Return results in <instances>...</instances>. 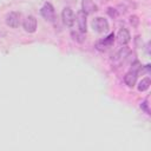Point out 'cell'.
I'll list each match as a JSON object with an SVG mask.
<instances>
[{
    "label": "cell",
    "instance_id": "cell-1",
    "mask_svg": "<svg viewBox=\"0 0 151 151\" xmlns=\"http://www.w3.org/2000/svg\"><path fill=\"white\" fill-rule=\"evenodd\" d=\"M92 28L98 33H104L109 31V21L103 17H97L92 20Z\"/></svg>",
    "mask_w": 151,
    "mask_h": 151
},
{
    "label": "cell",
    "instance_id": "cell-2",
    "mask_svg": "<svg viewBox=\"0 0 151 151\" xmlns=\"http://www.w3.org/2000/svg\"><path fill=\"white\" fill-rule=\"evenodd\" d=\"M5 21H6V25L12 27V28H17L20 26V21H21V14L17 11H12L9 13L6 14V18H5Z\"/></svg>",
    "mask_w": 151,
    "mask_h": 151
},
{
    "label": "cell",
    "instance_id": "cell-3",
    "mask_svg": "<svg viewBox=\"0 0 151 151\" xmlns=\"http://www.w3.org/2000/svg\"><path fill=\"white\" fill-rule=\"evenodd\" d=\"M40 13L42 15V18L47 21H51L53 22L54 19H55V11H54V7L50 4V2H45L44 6L41 7L40 9Z\"/></svg>",
    "mask_w": 151,
    "mask_h": 151
},
{
    "label": "cell",
    "instance_id": "cell-4",
    "mask_svg": "<svg viewBox=\"0 0 151 151\" xmlns=\"http://www.w3.org/2000/svg\"><path fill=\"white\" fill-rule=\"evenodd\" d=\"M61 19H63V22L67 27H72L74 25V21H76V14L72 11V8L65 7L61 12Z\"/></svg>",
    "mask_w": 151,
    "mask_h": 151
},
{
    "label": "cell",
    "instance_id": "cell-5",
    "mask_svg": "<svg viewBox=\"0 0 151 151\" xmlns=\"http://www.w3.org/2000/svg\"><path fill=\"white\" fill-rule=\"evenodd\" d=\"M113 42H114V34L111 33V34H109L106 38H104V39L97 41L96 48H97L98 51L104 52V51H106L107 48H110V47L113 45Z\"/></svg>",
    "mask_w": 151,
    "mask_h": 151
},
{
    "label": "cell",
    "instance_id": "cell-6",
    "mask_svg": "<svg viewBox=\"0 0 151 151\" xmlns=\"http://www.w3.org/2000/svg\"><path fill=\"white\" fill-rule=\"evenodd\" d=\"M37 19L33 15H27L22 21V27L27 33H34L37 31Z\"/></svg>",
    "mask_w": 151,
    "mask_h": 151
},
{
    "label": "cell",
    "instance_id": "cell-7",
    "mask_svg": "<svg viewBox=\"0 0 151 151\" xmlns=\"http://www.w3.org/2000/svg\"><path fill=\"white\" fill-rule=\"evenodd\" d=\"M87 14H85L83 11H79L77 13V24H78V28H79V32L81 33H86L87 31V19H86Z\"/></svg>",
    "mask_w": 151,
    "mask_h": 151
},
{
    "label": "cell",
    "instance_id": "cell-8",
    "mask_svg": "<svg viewBox=\"0 0 151 151\" xmlns=\"http://www.w3.org/2000/svg\"><path fill=\"white\" fill-rule=\"evenodd\" d=\"M117 40H118V42H119L120 45H126V44H129L130 40H131V35H130L129 29H126V28H120L119 32H118V34H117Z\"/></svg>",
    "mask_w": 151,
    "mask_h": 151
},
{
    "label": "cell",
    "instance_id": "cell-9",
    "mask_svg": "<svg viewBox=\"0 0 151 151\" xmlns=\"http://www.w3.org/2000/svg\"><path fill=\"white\" fill-rule=\"evenodd\" d=\"M81 11L85 14H92L97 11V5L92 0H81Z\"/></svg>",
    "mask_w": 151,
    "mask_h": 151
},
{
    "label": "cell",
    "instance_id": "cell-10",
    "mask_svg": "<svg viewBox=\"0 0 151 151\" xmlns=\"http://www.w3.org/2000/svg\"><path fill=\"white\" fill-rule=\"evenodd\" d=\"M137 77H138V73L133 72V71H129L125 76H124V83L125 85H127L129 87H133L137 83Z\"/></svg>",
    "mask_w": 151,
    "mask_h": 151
},
{
    "label": "cell",
    "instance_id": "cell-11",
    "mask_svg": "<svg viewBox=\"0 0 151 151\" xmlns=\"http://www.w3.org/2000/svg\"><path fill=\"white\" fill-rule=\"evenodd\" d=\"M150 85H151V80H150L149 77H146V78H143V79L139 81L137 88H138V91L144 92V91H146V90L150 87Z\"/></svg>",
    "mask_w": 151,
    "mask_h": 151
},
{
    "label": "cell",
    "instance_id": "cell-12",
    "mask_svg": "<svg viewBox=\"0 0 151 151\" xmlns=\"http://www.w3.org/2000/svg\"><path fill=\"white\" fill-rule=\"evenodd\" d=\"M129 54H130V50H129L127 47H122V48L118 51V53L116 54V59H118L119 61H122V60H124L125 58H127Z\"/></svg>",
    "mask_w": 151,
    "mask_h": 151
},
{
    "label": "cell",
    "instance_id": "cell-13",
    "mask_svg": "<svg viewBox=\"0 0 151 151\" xmlns=\"http://www.w3.org/2000/svg\"><path fill=\"white\" fill-rule=\"evenodd\" d=\"M71 37H72V39H73L74 41H77V42H79V44L84 42V40H85L84 33H81V32H79V31H72V32H71Z\"/></svg>",
    "mask_w": 151,
    "mask_h": 151
},
{
    "label": "cell",
    "instance_id": "cell-14",
    "mask_svg": "<svg viewBox=\"0 0 151 151\" xmlns=\"http://www.w3.org/2000/svg\"><path fill=\"white\" fill-rule=\"evenodd\" d=\"M140 109L146 113V114H150V110H149V104H147V100H144L142 104H140Z\"/></svg>",
    "mask_w": 151,
    "mask_h": 151
},
{
    "label": "cell",
    "instance_id": "cell-15",
    "mask_svg": "<svg viewBox=\"0 0 151 151\" xmlns=\"http://www.w3.org/2000/svg\"><path fill=\"white\" fill-rule=\"evenodd\" d=\"M138 21H139V20H138V18H137L136 15H132V17L130 18V22H131V24H132L133 26H137Z\"/></svg>",
    "mask_w": 151,
    "mask_h": 151
},
{
    "label": "cell",
    "instance_id": "cell-16",
    "mask_svg": "<svg viewBox=\"0 0 151 151\" xmlns=\"http://www.w3.org/2000/svg\"><path fill=\"white\" fill-rule=\"evenodd\" d=\"M107 12H109V14H110L112 18H114V17L117 15V12H116V9H114V8H112V7H110Z\"/></svg>",
    "mask_w": 151,
    "mask_h": 151
}]
</instances>
